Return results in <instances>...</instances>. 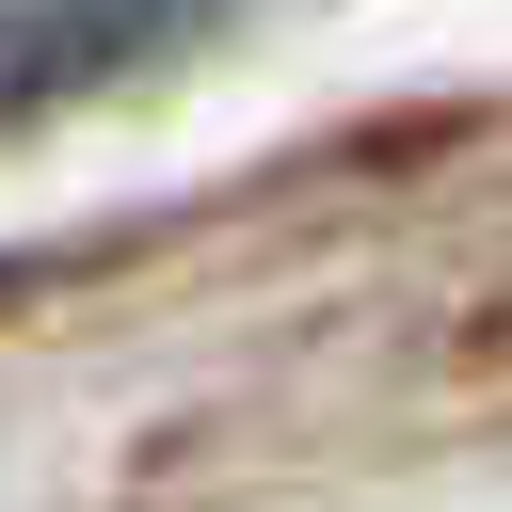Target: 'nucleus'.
<instances>
[{
	"label": "nucleus",
	"instance_id": "1",
	"mask_svg": "<svg viewBox=\"0 0 512 512\" xmlns=\"http://www.w3.org/2000/svg\"><path fill=\"white\" fill-rule=\"evenodd\" d=\"M144 48H160L144 16H32V32H0V112L64 96V80H96V64H144Z\"/></svg>",
	"mask_w": 512,
	"mask_h": 512
}]
</instances>
